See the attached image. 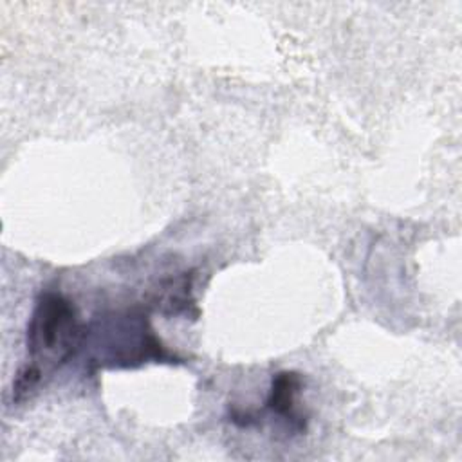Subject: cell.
I'll return each mask as SVG.
<instances>
[{"label": "cell", "instance_id": "obj_1", "mask_svg": "<svg viewBox=\"0 0 462 462\" xmlns=\"http://www.w3.org/2000/svg\"><path fill=\"white\" fill-rule=\"evenodd\" d=\"M83 336L85 323L74 303L60 292H42L27 323V363L14 377L13 402L27 401L47 377L79 354Z\"/></svg>", "mask_w": 462, "mask_h": 462}, {"label": "cell", "instance_id": "obj_2", "mask_svg": "<svg viewBox=\"0 0 462 462\" xmlns=\"http://www.w3.org/2000/svg\"><path fill=\"white\" fill-rule=\"evenodd\" d=\"M90 370L137 368L146 363H180L153 332L148 312L128 309L85 323L81 350Z\"/></svg>", "mask_w": 462, "mask_h": 462}, {"label": "cell", "instance_id": "obj_3", "mask_svg": "<svg viewBox=\"0 0 462 462\" xmlns=\"http://www.w3.org/2000/svg\"><path fill=\"white\" fill-rule=\"evenodd\" d=\"M303 388V375L294 370L276 372L271 379L265 408L285 420L291 431L303 433L307 430V415L298 408V397Z\"/></svg>", "mask_w": 462, "mask_h": 462}, {"label": "cell", "instance_id": "obj_4", "mask_svg": "<svg viewBox=\"0 0 462 462\" xmlns=\"http://www.w3.org/2000/svg\"><path fill=\"white\" fill-rule=\"evenodd\" d=\"M148 307L166 318L199 316L193 296V271L179 273L161 280L148 294Z\"/></svg>", "mask_w": 462, "mask_h": 462}]
</instances>
